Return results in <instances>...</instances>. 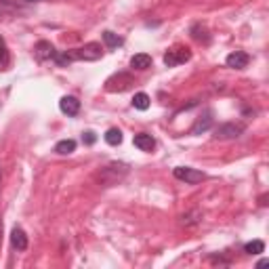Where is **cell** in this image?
<instances>
[{
	"instance_id": "cell-1",
	"label": "cell",
	"mask_w": 269,
	"mask_h": 269,
	"mask_svg": "<svg viewBox=\"0 0 269 269\" xmlns=\"http://www.w3.org/2000/svg\"><path fill=\"white\" fill-rule=\"evenodd\" d=\"M103 57V46L99 42H88L80 49H72V51H65V53H57L55 55V61L59 65H67L72 61H97Z\"/></svg>"
},
{
	"instance_id": "cell-2",
	"label": "cell",
	"mask_w": 269,
	"mask_h": 269,
	"mask_svg": "<svg viewBox=\"0 0 269 269\" xmlns=\"http://www.w3.org/2000/svg\"><path fill=\"white\" fill-rule=\"evenodd\" d=\"M128 172V166L124 162H112L105 168H101V172L97 174V179L103 183V185H116L118 181H122Z\"/></svg>"
},
{
	"instance_id": "cell-3",
	"label": "cell",
	"mask_w": 269,
	"mask_h": 269,
	"mask_svg": "<svg viewBox=\"0 0 269 269\" xmlns=\"http://www.w3.org/2000/svg\"><path fill=\"white\" fill-rule=\"evenodd\" d=\"M192 59V51L187 49V46H172L164 53V65L166 67H177L185 61Z\"/></svg>"
},
{
	"instance_id": "cell-4",
	"label": "cell",
	"mask_w": 269,
	"mask_h": 269,
	"mask_svg": "<svg viewBox=\"0 0 269 269\" xmlns=\"http://www.w3.org/2000/svg\"><path fill=\"white\" fill-rule=\"evenodd\" d=\"M244 133V124L242 122H227V124H221L219 128H215V139L219 141H227V139H236Z\"/></svg>"
},
{
	"instance_id": "cell-5",
	"label": "cell",
	"mask_w": 269,
	"mask_h": 269,
	"mask_svg": "<svg viewBox=\"0 0 269 269\" xmlns=\"http://www.w3.org/2000/svg\"><path fill=\"white\" fill-rule=\"evenodd\" d=\"M131 84H135L133 82V76L120 72V74H114L112 78H108V82H105V91H110V93H122V91H126Z\"/></svg>"
},
{
	"instance_id": "cell-6",
	"label": "cell",
	"mask_w": 269,
	"mask_h": 269,
	"mask_svg": "<svg viewBox=\"0 0 269 269\" xmlns=\"http://www.w3.org/2000/svg\"><path fill=\"white\" fill-rule=\"evenodd\" d=\"M172 174L179 181H185V183H190V185H196V183H200V181L206 179V174L202 170H196V168H190V166H177V168L172 170Z\"/></svg>"
},
{
	"instance_id": "cell-7",
	"label": "cell",
	"mask_w": 269,
	"mask_h": 269,
	"mask_svg": "<svg viewBox=\"0 0 269 269\" xmlns=\"http://www.w3.org/2000/svg\"><path fill=\"white\" fill-rule=\"evenodd\" d=\"M248 61H250V57L246 53H242V51H236V53L227 55V59H225L227 67H231V69H244L248 65Z\"/></svg>"
},
{
	"instance_id": "cell-8",
	"label": "cell",
	"mask_w": 269,
	"mask_h": 269,
	"mask_svg": "<svg viewBox=\"0 0 269 269\" xmlns=\"http://www.w3.org/2000/svg\"><path fill=\"white\" fill-rule=\"evenodd\" d=\"M59 110H61L65 116H76V114L80 112V101H78L76 97H61Z\"/></svg>"
},
{
	"instance_id": "cell-9",
	"label": "cell",
	"mask_w": 269,
	"mask_h": 269,
	"mask_svg": "<svg viewBox=\"0 0 269 269\" xmlns=\"http://www.w3.org/2000/svg\"><path fill=\"white\" fill-rule=\"evenodd\" d=\"M11 244H13L15 250H26L28 248V236L21 227H15L13 231H11Z\"/></svg>"
},
{
	"instance_id": "cell-10",
	"label": "cell",
	"mask_w": 269,
	"mask_h": 269,
	"mask_svg": "<svg viewBox=\"0 0 269 269\" xmlns=\"http://www.w3.org/2000/svg\"><path fill=\"white\" fill-rule=\"evenodd\" d=\"M55 55H57V51H55V46L51 42L40 40L36 44V57L38 59H55Z\"/></svg>"
},
{
	"instance_id": "cell-11",
	"label": "cell",
	"mask_w": 269,
	"mask_h": 269,
	"mask_svg": "<svg viewBox=\"0 0 269 269\" xmlns=\"http://www.w3.org/2000/svg\"><path fill=\"white\" fill-rule=\"evenodd\" d=\"M135 145L141 149V151H151L156 147V141H154V137L151 135H147V133H139V135H135Z\"/></svg>"
},
{
	"instance_id": "cell-12",
	"label": "cell",
	"mask_w": 269,
	"mask_h": 269,
	"mask_svg": "<svg viewBox=\"0 0 269 269\" xmlns=\"http://www.w3.org/2000/svg\"><path fill=\"white\" fill-rule=\"evenodd\" d=\"M131 67H135V69H147V67H151V57L145 55V53L135 55L131 59Z\"/></svg>"
},
{
	"instance_id": "cell-13",
	"label": "cell",
	"mask_w": 269,
	"mask_h": 269,
	"mask_svg": "<svg viewBox=\"0 0 269 269\" xmlns=\"http://www.w3.org/2000/svg\"><path fill=\"white\" fill-rule=\"evenodd\" d=\"M74 149H76V141H74V139H63V141H59V143L55 145V151H57V154H61V156L72 154Z\"/></svg>"
},
{
	"instance_id": "cell-14",
	"label": "cell",
	"mask_w": 269,
	"mask_h": 269,
	"mask_svg": "<svg viewBox=\"0 0 269 269\" xmlns=\"http://www.w3.org/2000/svg\"><path fill=\"white\" fill-rule=\"evenodd\" d=\"M149 103H151V99H149V95H145V93H137V95L133 97V108L135 110L145 112L149 108Z\"/></svg>"
},
{
	"instance_id": "cell-15",
	"label": "cell",
	"mask_w": 269,
	"mask_h": 269,
	"mask_svg": "<svg viewBox=\"0 0 269 269\" xmlns=\"http://www.w3.org/2000/svg\"><path fill=\"white\" fill-rule=\"evenodd\" d=\"M210 124H213V118H210V114H206L204 116V120L200 118L196 124H194V128H192V135H200V133H206L208 128H210Z\"/></svg>"
},
{
	"instance_id": "cell-16",
	"label": "cell",
	"mask_w": 269,
	"mask_h": 269,
	"mask_svg": "<svg viewBox=\"0 0 269 269\" xmlns=\"http://www.w3.org/2000/svg\"><path fill=\"white\" fill-rule=\"evenodd\" d=\"M103 42L108 49H116V46H120L122 44V38L118 36V34H114V32H103Z\"/></svg>"
},
{
	"instance_id": "cell-17",
	"label": "cell",
	"mask_w": 269,
	"mask_h": 269,
	"mask_svg": "<svg viewBox=\"0 0 269 269\" xmlns=\"http://www.w3.org/2000/svg\"><path fill=\"white\" fill-rule=\"evenodd\" d=\"M244 252H248V254H261V252H265V242L263 240H252V242H248L246 246H244Z\"/></svg>"
},
{
	"instance_id": "cell-18",
	"label": "cell",
	"mask_w": 269,
	"mask_h": 269,
	"mask_svg": "<svg viewBox=\"0 0 269 269\" xmlns=\"http://www.w3.org/2000/svg\"><path fill=\"white\" fill-rule=\"evenodd\" d=\"M105 141H108L110 145H120V143H122V133H120V128H110V131L105 133Z\"/></svg>"
},
{
	"instance_id": "cell-19",
	"label": "cell",
	"mask_w": 269,
	"mask_h": 269,
	"mask_svg": "<svg viewBox=\"0 0 269 269\" xmlns=\"http://www.w3.org/2000/svg\"><path fill=\"white\" fill-rule=\"evenodd\" d=\"M7 65H9V49H7L5 38L0 36V69H5Z\"/></svg>"
},
{
	"instance_id": "cell-20",
	"label": "cell",
	"mask_w": 269,
	"mask_h": 269,
	"mask_svg": "<svg viewBox=\"0 0 269 269\" xmlns=\"http://www.w3.org/2000/svg\"><path fill=\"white\" fill-rule=\"evenodd\" d=\"M82 141H84L86 145H93V143L97 141V137H95V133H93V131H88V133L82 135Z\"/></svg>"
},
{
	"instance_id": "cell-21",
	"label": "cell",
	"mask_w": 269,
	"mask_h": 269,
	"mask_svg": "<svg viewBox=\"0 0 269 269\" xmlns=\"http://www.w3.org/2000/svg\"><path fill=\"white\" fill-rule=\"evenodd\" d=\"M265 265H269V261H267V259H261V261H259V265H256V267H265Z\"/></svg>"
},
{
	"instance_id": "cell-22",
	"label": "cell",
	"mask_w": 269,
	"mask_h": 269,
	"mask_svg": "<svg viewBox=\"0 0 269 269\" xmlns=\"http://www.w3.org/2000/svg\"><path fill=\"white\" fill-rule=\"evenodd\" d=\"M0 236H3V223H0Z\"/></svg>"
},
{
	"instance_id": "cell-23",
	"label": "cell",
	"mask_w": 269,
	"mask_h": 269,
	"mask_svg": "<svg viewBox=\"0 0 269 269\" xmlns=\"http://www.w3.org/2000/svg\"><path fill=\"white\" fill-rule=\"evenodd\" d=\"M0 181H3V170H0Z\"/></svg>"
},
{
	"instance_id": "cell-24",
	"label": "cell",
	"mask_w": 269,
	"mask_h": 269,
	"mask_svg": "<svg viewBox=\"0 0 269 269\" xmlns=\"http://www.w3.org/2000/svg\"><path fill=\"white\" fill-rule=\"evenodd\" d=\"M30 3H34V0H30Z\"/></svg>"
}]
</instances>
